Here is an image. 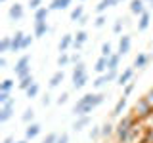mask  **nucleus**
I'll list each match as a JSON object with an SVG mask.
<instances>
[{
  "label": "nucleus",
  "instance_id": "1",
  "mask_svg": "<svg viewBox=\"0 0 153 143\" xmlns=\"http://www.w3.org/2000/svg\"><path fill=\"white\" fill-rule=\"evenodd\" d=\"M105 101L103 94H86L76 101V105L73 107V114L75 116H90V113L94 111L96 107H100Z\"/></svg>",
  "mask_w": 153,
  "mask_h": 143
},
{
  "label": "nucleus",
  "instance_id": "2",
  "mask_svg": "<svg viewBox=\"0 0 153 143\" xmlns=\"http://www.w3.org/2000/svg\"><path fill=\"white\" fill-rule=\"evenodd\" d=\"M13 73H16V76L19 80L31 74V55H21L19 57L16 67H13Z\"/></svg>",
  "mask_w": 153,
  "mask_h": 143
},
{
  "label": "nucleus",
  "instance_id": "3",
  "mask_svg": "<svg viewBox=\"0 0 153 143\" xmlns=\"http://www.w3.org/2000/svg\"><path fill=\"white\" fill-rule=\"evenodd\" d=\"M132 124H134V118L132 116H124L121 124L117 126V133H119V139L121 141H126L128 136L132 133Z\"/></svg>",
  "mask_w": 153,
  "mask_h": 143
},
{
  "label": "nucleus",
  "instance_id": "4",
  "mask_svg": "<svg viewBox=\"0 0 153 143\" xmlns=\"http://www.w3.org/2000/svg\"><path fill=\"white\" fill-rule=\"evenodd\" d=\"M23 15H25V10H23L21 4L16 2L13 6H10V10H8V17L12 19V21H21Z\"/></svg>",
  "mask_w": 153,
  "mask_h": 143
},
{
  "label": "nucleus",
  "instance_id": "5",
  "mask_svg": "<svg viewBox=\"0 0 153 143\" xmlns=\"http://www.w3.org/2000/svg\"><path fill=\"white\" fill-rule=\"evenodd\" d=\"M130 44H132V38L128 36V35H123V38L119 40V52H117V54L121 55V57L124 54H128V52H130Z\"/></svg>",
  "mask_w": 153,
  "mask_h": 143
},
{
  "label": "nucleus",
  "instance_id": "6",
  "mask_svg": "<svg viewBox=\"0 0 153 143\" xmlns=\"http://www.w3.org/2000/svg\"><path fill=\"white\" fill-rule=\"evenodd\" d=\"M73 42H75L73 35H65V36H61L59 44H57V50H59L61 54H67V50H69V48H73Z\"/></svg>",
  "mask_w": 153,
  "mask_h": 143
},
{
  "label": "nucleus",
  "instance_id": "7",
  "mask_svg": "<svg viewBox=\"0 0 153 143\" xmlns=\"http://www.w3.org/2000/svg\"><path fill=\"white\" fill-rule=\"evenodd\" d=\"M40 130H42V126H40V124L31 122V124L27 126V130H25V139H35L38 133H40Z\"/></svg>",
  "mask_w": 153,
  "mask_h": 143
},
{
  "label": "nucleus",
  "instance_id": "8",
  "mask_svg": "<svg viewBox=\"0 0 153 143\" xmlns=\"http://www.w3.org/2000/svg\"><path fill=\"white\" fill-rule=\"evenodd\" d=\"M23 38H25V35H23L21 31H17L16 35L12 36V52H13V54L21 50V46H23Z\"/></svg>",
  "mask_w": 153,
  "mask_h": 143
},
{
  "label": "nucleus",
  "instance_id": "9",
  "mask_svg": "<svg viewBox=\"0 0 153 143\" xmlns=\"http://www.w3.org/2000/svg\"><path fill=\"white\" fill-rule=\"evenodd\" d=\"M130 12L134 15H142V13H146L147 10L143 6V0H130Z\"/></svg>",
  "mask_w": 153,
  "mask_h": 143
},
{
  "label": "nucleus",
  "instance_id": "10",
  "mask_svg": "<svg viewBox=\"0 0 153 143\" xmlns=\"http://www.w3.org/2000/svg\"><path fill=\"white\" fill-rule=\"evenodd\" d=\"M86 40H88V32H86V31H79V32L75 35L73 48H75V50H80V48L84 46V42H86Z\"/></svg>",
  "mask_w": 153,
  "mask_h": 143
},
{
  "label": "nucleus",
  "instance_id": "11",
  "mask_svg": "<svg viewBox=\"0 0 153 143\" xmlns=\"http://www.w3.org/2000/svg\"><path fill=\"white\" fill-rule=\"evenodd\" d=\"M149 23H151V13H149V12L142 13V15H140V21H138V31H140V32L147 31V27H149Z\"/></svg>",
  "mask_w": 153,
  "mask_h": 143
},
{
  "label": "nucleus",
  "instance_id": "12",
  "mask_svg": "<svg viewBox=\"0 0 153 143\" xmlns=\"http://www.w3.org/2000/svg\"><path fill=\"white\" fill-rule=\"evenodd\" d=\"M48 31H50V27H48V23H46V21H42V23H35V32H33V36H35V38H42Z\"/></svg>",
  "mask_w": 153,
  "mask_h": 143
},
{
  "label": "nucleus",
  "instance_id": "13",
  "mask_svg": "<svg viewBox=\"0 0 153 143\" xmlns=\"http://www.w3.org/2000/svg\"><path fill=\"white\" fill-rule=\"evenodd\" d=\"M71 6V0H52L50 2V12H59Z\"/></svg>",
  "mask_w": 153,
  "mask_h": 143
},
{
  "label": "nucleus",
  "instance_id": "14",
  "mask_svg": "<svg viewBox=\"0 0 153 143\" xmlns=\"http://www.w3.org/2000/svg\"><path fill=\"white\" fill-rule=\"evenodd\" d=\"M132 74H134V69H124V71H123V73H121V74H119V78H117V80H119V82H117V84H119V86H126L128 82H130V78H132Z\"/></svg>",
  "mask_w": 153,
  "mask_h": 143
},
{
  "label": "nucleus",
  "instance_id": "15",
  "mask_svg": "<svg viewBox=\"0 0 153 143\" xmlns=\"http://www.w3.org/2000/svg\"><path fill=\"white\" fill-rule=\"evenodd\" d=\"M124 109H126V95H123V97L117 101V105H115V109H113V113H111V116H121Z\"/></svg>",
  "mask_w": 153,
  "mask_h": 143
},
{
  "label": "nucleus",
  "instance_id": "16",
  "mask_svg": "<svg viewBox=\"0 0 153 143\" xmlns=\"http://www.w3.org/2000/svg\"><path fill=\"white\" fill-rule=\"evenodd\" d=\"M63 78H65V74H63V71H56L54 74H52V78H50V88H57L61 82H63Z\"/></svg>",
  "mask_w": 153,
  "mask_h": 143
},
{
  "label": "nucleus",
  "instance_id": "17",
  "mask_svg": "<svg viewBox=\"0 0 153 143\" xmlns=\"http://www.w3.org/2000/svg\"><path fill=\"white\" fill-rule=\"evenodd\" d=\"M13 116V107H8V105H2V109H0V122H8L10 118Z\"/></svg>",
  "mask_w": 153,
  "mask_h": 143
},
{
  "label": "nucleus",
  "instance_id": "18",
  "mask_svg": "<svg viewBox=\"0 0 153 143\" xmlns=\"http://www.w3.org/2000/svg\"><path fill=\"white\" fill-rule=\"evenodd\" d=\"M107 61H109V57H100V59L96 61V65H94L96 73H100V74L107 73Z\"/></svg>",
  "mask_w": 153,
  "mask_h": 143
},
{
  "label": "nucleus",
  "instance_id": "19",
  "mask_svg": "<svg viewBox=\"0 0 153 143\" xmlns=\"http://www.w3.org/2000/svg\"><path fill=\"white\" fill-rule=\"evenodd\" d=\"M136 111H140V114H147V113L153 111V105L147 99H142L140 103H136Z\"/></svg>",
  "mask_w": 153,
  "mask_h": 143
},
{
  "label": "nucleus",
  "instance_id": "20",
  "mask_svg": "<svg viewBox=\"0 0 153 143\" xmlns=\"http://www.w3.org/2000/svg\"><path fill=\"white\" fill-rule=\"evenodd\" d=\"M48 13H50V8H38L36 12H35V23H42V21H46L48 19Z\"/></svg>",
  "mask_w": 153,
  "mask_h": 143
},
{
  "label": "nucleus",
  "instance_id": "21",
  "mask_svg": "<svg viewBox=\"0 0 153 143\" xmlns=\"http://www.w3.org/2000/svg\"><path fill=\"white\" fill-rule=\"evenodd\" d=\"M147 61H149V55L147 54H138L136 59H134V67H136V69H143V67L147 65Z\"/></svg>",
  "mask_w": 153,
  "mask_h": 143
},
{
  "label": "nucleus",
  "instance_id": "22",
  "mask_svg": "<svg viewBox=\"0 0 153 143\" xmlns=\"http://www.w3.org/2000/svg\"><path fill=\"white\" fill-rule=\"evenodd\" d=\"M113 6H117V4H115V0H100V4L96 6V12L102 15V13H103L107 8H113Z\"/></svg>",
  "mask_w": 153,
  "mask_h": 143
},
{
  "label": "nucleus",
  "instance_id": "23",
  "mask_svg": "<svg viewBox=\"0 0 153 143\" xmlns=\"http://www.w3.org/2000/svg\"><path fill=\"white\" fill-rule=\"evenodd\" d=\"M86 74V65L80 61V63H76L75 65V69H73V80H76V78H80V76H84Z\"/></svg>",
  "mask_w": 153,
  "mask_h": 143
},
{
  "label": "nucleus",
  "instance_id": "24",
  "mask_svg": "<svg viewBox=\"0 0 153 143\" xmlns=\"http://www.w3.org/2000/svg\"><path fill=\"white\" fill-rule=\"evenodd\" d=\"M88 124H90V116H80L79 120L73 124V130L80 132V130H84V126H88Z\"/></svg>",
  "mask_w": 153,
  "mask_h": 143
},
{
  "label": "nucleus",
  "instance_id": "25",
  "mask_svg": "<svg viewBox=\"0 0 153 143\" xmlns=\"http://www.w3.org/2000/svg\"><path fill=\"white\" fill-rule=\"evenodd\" d=\"M33 84H35V78H33V74H29V76H25V78L19 80V90H25V92H27Z\"/></svg>",
  "mask_w": 153,
  "mask_h": 143
},
{
  "label": "nucleus",
  "instance_id": "26",
  "mask_svg": "<svg viewBox=\"0 0 153 143\" xmlns=\"http://www.w3.org/2000/svg\"><path fill=\"white\" fill-rule=\"evenodd\" d=\"M0 52H2V54L12 52V36H4L2 38V42H0Z\"/></svg>",
  "mask_w": 153,
  "mask_h": 143
},
{
  "label": "nucleus",
  "instance_id": "27",
  "mask_svg": "<svg viewBox=\"0 0 153 143\" xmlns=\"http://www.w3.org/2000/svg\"><path fill=\"white\" fill-rule=\"evenodd\" d=\"M119 61H121V55H119V54H113L111 57H109V61H107V71H117Z\"/></svg>",
  "mask_w": 153,
  "mask_h": 143
},
{
  "label": "nucleus",
  "instance_id": "28",
  "mask_svg": "<svg viewBox=\"0 0 153 143\" xmlns=\"http://www.w3.org/2000/svg\"><path fill=\"white\" fill-rule=\"evenodd\" d=\"M86 84H88V73H86L84 76H80V78L73 80V88H75V90H80V88H84Z\"/></svg>",
  "mask_w": 153,
  "mask_h": 143
},
{
  "label": "nucleus",
  "instance_id": "29",
  "mask_svg": "<svg viewBox=\"0 0 153 143\" xmlns=\"http://www.w3.org/2000/svg\"><path fill=\"white\" fill-rule=\"evenodd\" d=\"M82 15H84V8L82 6H76L73 12H71V21H76V23H79V19L82 17Z\"/></svg>",
  "mask_w": 153,
  "mask_h": 143
},
{
  "label": "nucleus",
  "instance_id": "30",
  "mask_svg": "<svg viewBox=\"0 0 153 143\" xmlns=\"http://www.w3.org/2000/svg\"><path fill=\"white\" fill-rule=\"evenodd\" d=\"M13 84H16V82H13V80L12 78H6V80H2V84H0V92H12V88H13Z\"/></svg>",
  "mask_w": 153,
  "mask_h": 143
},
{
  "label": "nucleus",
  "instance_id": "31",
  "mask_svg": "<svg viewBox=\"0 0 153 143\" xmlns=\"http://www.w3.org/2000/svg\"><path fill=\"white\" fill-rule=\"evenodd\" d=\"M38 92H40V86H38V84L35 82V84L31 86V88L27 90V97H29V99H35L36 95H38Z\"/></svg>",
  "mask_w": 153,
  "mask_h": 143
},
{
  "label": "nucleus",
  "instance_id": "32",
  "mask_svg": "<svg viewBox=\"0 0 153 143\" xmlns=\"http://www.w3.org/2000/svg\"><path fill=\"white\" fill-rule=\"evenodd\" d=\"M111 55H113L111 44H109V42H103L102 44V57H111Z\"/></svg>",
  "mask_w": 153,
  "mask_h": 143
},
{
  "label": "nucleus",
  "instance_id": "33",
  "mask_svg": "<svg viewBox=\"0 0 153 143\" xmlns=\"http://www.w3.org/2000/svg\"><path fill=\"white\" fill-rule=\"evenodd\" d=\"M71 63V57L67 55V54H61L59 57H57V67H65V65H69Z\"/></svg>",
  "mask_w": 153,
  "mask_h": 143
},
{
  "label": "nucleus",
  "instance_id": "34",
  "mask_svg": "<svg viewBox=\"0 0 153 143\" xmlns=\"http://www.w3.org/2000/svg\"><path fill=\"white\" fill-rule=\"evenodd\" d=\"M33 118H35V111H33V109H27L25 113H23V116H21V120L23 122H33Z\"/></svg>",
  "mask_w": 153,
  "mask_h": 143
},
{
  "label": "nucleus",
  "instance_id": "35",
  "mask_svg": "<svg viewBox=\"0 0 153 143\" xmlns=\"http://www.w3.org/2000/svg\"><path fill=\"white\" fill-rule=\"evenodd\" d=\"M105 84H107V80H105V74H102V76H98V78L94 80V88H103Z\"/></svg>",
  "mask_w": 153,
  "mask_h": 143
},
{
  "label": "nucleus",
  "instance_id": "36",
  "mask_svg": "<svg viewBox=\"0 0 153 143\" xmlns=\"http://www.w3.org/2000/svg\"><path fill=\"white\" fill-rule=\"evenodd\" d=\"M111 133H113V126H111V124H103V126H102V136H105V137H109V136H111Z\"/></svg>",
  "mask_w": 153,
  "mask_h": 143
},
{
  "label": "nucleus",
  "instance_id": "37",
  "mask_svg": "<svg viewBox=\"0 0 153 143\" xmlns=\"http://www.w3.org/2000/svg\"><path fill=\"white\" fill-rule=\"evenodd\" d=\"M57 137H59V136H57L56 132H52V133H48V136L44 137V141H42V143H57Z\"/></svg>",
  "mask_w": 153,
  "mask_h": 143
},
{
  "label": "nucleus",
  "instance_id": "38",
  "mask_svg": "<svg viewBox=\"0 0 153 143\" xmlns=\"http://www.w3.org/2000/svg\"><path fill=\"white\" fill-rule=\"evenodd\" d=\"M121 31H123V19H117L115 25H113V32H115V35H119Z\"/></svg>",
  "mask_w": 153,
  "mask_h": 143
},
{
  "label": "nucleus",
  "instance_id": "39",
  "mask_svg": "<svg viewBox=\"0 0 153 143\" xmlns=\"http://www.w3.org/2000/svg\"><path fill=\"white\" fill-rule=\"evenodd\" d=\"M10 99H12V95H10L8 92H0V103H2V105H6Z\"/></svg>",
  "mask_w": 153,
  "mask_h": 143
},
{
  "label": "nucleus",
  "instance_id": "40",
  "mask_svg": "<svg viewBox=\"0 0 153 143\" xmlns=\"http://www.w3.org/2000/svg\"><path fill=\"white\" fill-rule=\"evenodd\" d=\"M31 44H33V36H31V35H29V36L25 35V38H23V46H21V50H27V48L31 46Z\"/></svg>",
  "mask_w": 153,
  "mask_h": 143
},
{
  "label": "nucleus",
  "instance_id": "41",
  "mask_svg": "<svg viewBox=\"0 0 153 143\" xmlns=\"http://www.w3.org/2000/svg\"><path fill=\"white\" fill-rule=\"evenodd\" d=\"M40 4H42V0H29V6H31V10H35V12L38 8H42Z\"/></svg>",
  "mask_w": 153,
  "mask_h": 143
},
{
  "label": "nucleus",
  "instance_id": "42",
  "mask_svg": "<svg viewBox=\"0 0 153 143\" xmlns=\"http://www.w3.org/2000/svg\"><path fill=\"white\" fill-rule=\"evenodd\" d=\"M100 136H102V128H98V126H96L94 130L90 132V139H96V137H100Z\"/></svg>",
  "mask_w": 153,
  "mask_h": 143
},
{
  "label": "nucleus",
  "instance_id": "43",
  "mask_svg": "<svg viewBox=\"0 0 153 143\" xmlns=\"http://www.w3.org/2000/svg\"><path fill=\"white\" fill-rule=\"evenodd\" d=\"M105 21H107V19H105V15H98V19H96L94 25L100 29V27H103V25H105Z\"/></svg>",
  "mask_w": 153,
  "mask_h": 143
},
{
  "label": "nucleus",
  "instance_id": "44",
  "mask_svg": "<svg viewBox=\"0 0 153 143\" xmlns=\"http://www.w3.org/2000/svg\"><path fill=\"white\" fill-rule=\"evenodd\" d=\"M67 99H69V94H61L59 97H57V105H63V103H67Z\"/></svg>",
  "mask_w": 153,
  "mask_h": 143
},
{
  "label": "nucleus",
  "instance_id": "45",
  "mask_svg": "<svg viewBox=\"0 0 153 143\" xmlns=\"http://www.w3.org/2000/svg\"><path fill=\"white\" fill-rule=\"evenodd\" d=\"M132 90H134V82H128L126 86H124V95H126V97H128V95L132 94Z\"/></svg>",
  "mask_w": 153,
  "mask_h": 143
},
{
  "label": "nucleus",
  "instance_id": "46",
  "mask_svg": "<svg viewBox=\"0 0 153 143\" xmlns=\"http://www.w3.org/2000/svg\"><path fill=\"white\" fill-rule=\"evenodd\" d=\"M57 143H69V136H67V133H61V136L57 137Z\"/></svg>",
  "mask_w": 153,
  "mask_h": 143
},
{
  "label": "nucleus",
  "instance_id": "47",
  "mask_svg": "<svg viewBox=\"0 0 153 143\" xmlns=\"http://www.w3.org/2000/svg\"><path fill=\"white\" fill-rule=\"evenodd\" d=\"M50 101H52V99H50V95H44V97H42V105H44V107H48V105H50Z\"/></svg>",
  "mask_w": 153,
  "mask_h": 143
},
{
  "label": "nucleus",
  "instance_id": "48",
  "mask_svg": "<svg viewBox=\"0 0 153 143\" xmlns=\"http://www.w3.org/2000/svg\"><path fill=\"white\" fill-rule=\"evenodd\" d=\"M146 99H147V101H149V103L153 105V90H149V94L146 95Z\"/></svg>",
  "mask_w": 153,
  "mask_h": 143
},
{
  "label": "nucleus",
  "instance_id": "49",
  "mask_svg": "<svg viewBox=\"0 0 153 143\" xmlns=\"http://www.w3.org/2000/svg\"><path fill=\"white\" fill-rule=\"evenodd\" d=\"M71 61H73V63H80V55H79V54H75L73 57H71Z\"/></svg>",
  "mask_w": 153,
  "mask_h": 143
},
{
  "label": "nucleus",
  "instance_id": "50",
  "mask_svg": "<svg viewBox=\"0 0 153 143\" xmlns=\"http://www.w3.org/2000/svg\"><path fill=\"white\" fill-rule=\"evenodd\" d=\"M8 65V61H6V57H0V69H4V67Z\"/></svg>",
  "mask_w": 153,
  "mask_h": 143
},
{
  "label": "nucleus",
  "instance_id": "51",
  "mask_svg": "<svg viewBox=\"0 0 153 143\" xmlns=\"http://www.w3.org/2000/svg\"><path fill=\"white\" fill-rule=\"evenodd\" d=\"M86 21H88V15H82V17H80V19H79V23H80V25H84V23H86Z\"/></svg>",
  "mask_w": 153,
  "mask_h": 143
},
{
  "label": "nucleus",
  "instance_id": "52",
  "mask_svg": "<svg viewBox=\"0 0 153 143\" xmlns=\"http://www.w3.org/2000/svg\"><path fill=\"white\" fill-rule=\"evenodd\" d=\"M4 143H13V136H8L6 139H4Z\"/></svg>",
  "mask_w": 153,
  "mask_h": 143
},
{
  "label": "nucleus",
  "instance_id": "53",
  "mask_svg": "<svg viewBox=\"0 0 153 143\" xmlns=\"http://www.w3.org/2000/svg\"><path fill=\"white\" fill-rule=\"evenodd\" d=\"M16 143H29V139H21V141H16Z\"/></svg>",
  "mask_w": 153,
  "mask_h": 143
},
{
  "label": "nucleus",
  "instance_id": "54",
  "mask_svg": "<svg viewBox=\"0 0 153 143\" xmlns=\"http://www.w3.org/2000/svg\"><path fill=\"white\" fill-rule=\"evenodd\" d=\"M123 2V0H115V4H121Z\"/></svg>",
  "mask_w": 153,
  "mask_h": 143
},
{
  "label": "nucleus",
  "instance_id": "55",
  "mask_svg": "<svg viewBox=\"0 0 153 143\" xmlns=\"http://www.w3.org/2000/svg\"><path fill=\"white\" fill-rule=\"evenodd\" d=\"M147 2H149V4H151V6H153V0H147Z\"/></svg>",
  "mask_w": 153,
  "mask_h": 143
},
{
  "label": "nucleus",
  "instance_id": "56",
  "mask_svg": "<svg viewBox=\"0 0 153 143\" xmlns=\"http://www.w3.org/2000/svg\"><path fill=\"white\" fill-rule=\"evenodd\" d=\"M0 2H6V0H0Z\"/></svg>",
  "mask_w": 153,
  "mask_h": 143
},
{
  "label": "nucleus",
  "instance_id": "57",
  "mask_svg": "<svg viewBox=\"0 0 153 143\" xmlns=\"http://www.w3.org/2000/svg\"><path fill=\"white\" fill-rule=\"evenodd\" d=\"M80 2H84V0H80Z\"/></svg>",
  "mask_w": 153,
  "mask_h": 143
}]
</instances>
